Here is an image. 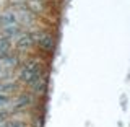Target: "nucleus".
<instances>
[{"instance_id": "5", "label": "nucleus", "mask_w": 130, "mask_h": 127, "mask_svg": "<svg viewBox=\"0 0 130 127\" xmlns=\"http://www.w3.org/2000/svg\"><path fill=\"white\" fill-rule=\"evenodd\" d=\"M36 43H38L39 47L44 49V51H52V49H54V39H52V36L47 34V33H41V34L36 36Z\"/></svg>"}, {"instance_id": "3", "label": "nucleus", "mask_w": 130, "mask_h": 127, "mask_svg": "<svg viewBox=\"0 0 130 127\" xmlns=\"http://www.w3.org/2000/svg\"><path fill=\"white\" fill-rule=\"evenodd\" d=\"M18 67V57L13 54L0 55V80H8L13 78V73Z\"/></svg>"}, {"instance_id": "9", "label": "nucleus", "mask_w": 130, "mask_h": 127, "mask_svg": "<svg viewBox=\"0 0 130 127\" xmlns=\"http://www.w3.org/2000/svg\"><path fill=\"white\" fill-rule=\"evenodd\" d=\"M11 95H5V93H0V109H7L8 106H11Z\"/></svg>"}, {"instance_id": "7", "label": "nucleus", "mask_w": 130, "mask_h": 127, "mask_svg": "<svg viewBox=\"0 0 130 127\" xmlns=\"http://www.w3.org/2000/svg\"><path fill=\"white\" fill-rule=\"evenodd\" d=\"M11 54V41L0 36V55Z\"/></svg>"}, {"instance_id": "10", "label": "nucleus", "mask_w": 130, "mask_h": 127, "mask_svg": "<svg viewBox=\"0 0 130 127\" xmlns=\"http://www.w3.org/2000/svg\"><path fill=\"white\" fill-rule=\"evenodd\" d=\"M7 109H0V124H2V122H5L7 121Z\"/></svg>"}, {"instance_id": "1", "label": "nucleus", "mask_w": 130, "mask_h": 127, "mask_svg": "<svg viewBox=\"0 0 130 127\" xmlns=\"http://www.w3.org/2000/svg\"><path fill=\"white\" fill-rule=\"evenodd\" d=\"M20 80L24 85H28L31 90L41 91L46 85V80H44L42 67H41L39 60H34V59L24 60L21 67H20Z\"/></svg>"}, {"instance_id": "2", "label": "nucleus", "mask_w": 130, "mask_h": 127, "mask_svg": "<svg viewBox=\"0 0 130 127\" xmlns=\"http://www.w3.org/2000/svg\"><path fill=\"white\" fill-rule=\"evenodd\" d=\"M23 33V24L20 21V15L16 7L7 8L0 15V36L10 39L11 43Z\"/></svg>"}, {"instance_id": "6", "label": "nucleus", "mask_w": 130, "mask_h": 127, "mask_svg": "<svg viewBox=\"0 0 130 127\" xmlns=\"http://www.w3.org/2000/svg\"><path fill=\"white\" fill-rule=\"evenodd\" d=\"M31 98L28 96V95H21L18 98L16 101H11V104H13V108L15 109H23V108H26V106H29L31 104Z\"/></svg>"}, {"instance_id": "4", "label": "nucleus", "mask_w": 130, "mask_h": 127, "mask_svg": "<svg viewBox=\"0 0 130 127\" xmlns=\"http://www.w3.org/2000/svg\"><path fill=\"white\" fill-rule=\"evenodd\" d=\"M15 43H16V47H18L20 51H28V49H31L36 44V34L23 31L21 34L15 39Z\"/></svg>"}, {"instance_id": "8", "label": "nucleus", "mask_w": 130, "mask_h": 127, "mask_svg": "<svg viewBox=\"0 0 130 127\" xmlns=\"http://www.w3.org/2000/svg\"><path fill=\"white\" fill-rule=\"evenodd\" d=\"M0 127H26V124L20 119H7L5 122L0 124Z\"/></svg>"}]
</instances>
